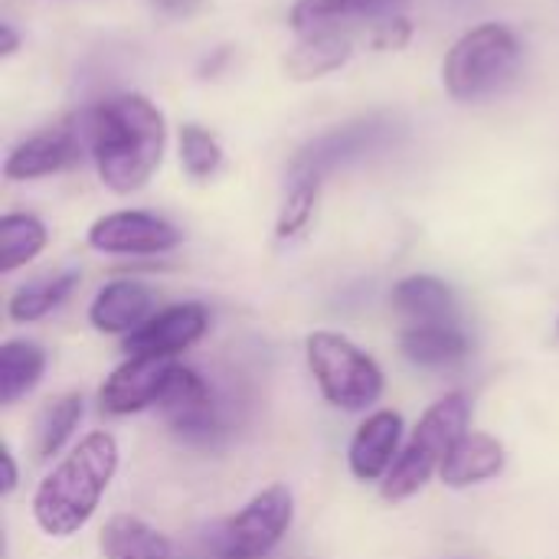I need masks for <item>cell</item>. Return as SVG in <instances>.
<instances>
[{"label":"cell","mask_w":559,"mask_h":559,"mask_svg":"<svg viewBox=\"0 0 559 559\" xmlns=\"http://www.w3.org/2000/svg\"><path fill=\"white\" fill-rule=\"evenodd\" d=\"M16 481H20V475H16L13 452L3 445V449H0V498H10V495L16 491Z\"/></svg>","instance_id":"obj_29"},{"label":"cell","mask_w":559,"mask_h":559,"mask_svg":"<svg viewBox=\"0 0 559 559\" xmlns=\"http://www.w3.org/2000/svg\"><path fill=\"white\" fill-rule=\"evenodd\" d=\"M295 524V495L288 485L262 488L219 531V559H265Z\"/></svg>","instance_id":"obj_6"},{"label":"cell","mask_w":559,"mask_h":559,"mask_svg":"<svg viewBox=\"0 0 559 559\" xmlns=\"http://www.w3.org/2000/svg\"><path fill=\"white\" fill-rule=\"evenodd\" d=\"M468 423L472 400L465 393H445L442 400H436L416 423L390 475L380 481V498L390 504L416 498L432 481V475L442 472L452 445L468 432Z\"/></svg>","instance_id":"obj_3"},{"label":"cell","mask_w":559,"mask_h":559,"mask_svg":"<svg viewBox=\"0 0 559 559\" xmlns=\"http://www.w3.org/2000/svg\"><path fill=\"white\" fill-rule=\"evenodd\" d=\"M79 128L98 180L118 197L144 190L164 160L167 121L141 92H118L95 102L79 118Z\"/></svg>","instance_id":"obj_1"},{"label":"cell","mask_w":559,"mask_h":559,"mask_svg":"<svg viewBox=\"0 0 559 559\" xmlns=\"http://www.w3.org/2000/svg\"><path fill=\"white\" fill-rule=\"evenodd\" d=\"M393 134H396V121H393V115H383V111L354 118L347 124H337V128L318 134L314 141H308L292 157L288 177H318V180H324L341 164H350V160L383 147L386 141H393Z\"/></svg>","instance_id":"obj_7"},{"label":"cell","mask_w":559,"mask_h":559,"mask_svg":"<svg viewBox=\"0 0 559 559\" xmlns=\"http://www.w3.org/2000/svg\"><path fill=\"white\" fill-rule=\"evenodd\" d=\"M46 350L36 341L10 337L0 344V406H13L29 396L46 373Z\"/></svg>","instance_id":"obj_23"},{"label":"cell","mask_w":559,"mask_h":559,"mask_svg":"<svg viewBox=\"0 0 559 559\" xmlns=\"http://www.w3.org/2000/svg\"><path fill=\"white\" fill-rule=\"evenodd\" d=\"M85 151V138L82 128L75 124H56V128H43L29 138H23L3 160V177L13 183L23 180H39V177H52L66 167H72Z\"/></svg>","instance_id":"obj_12"},{"label":"cell","mask_w":559,"mask_h":559,"mask_svg":"<svg viewBox=\"0 0 559 559\" xmlns=\"http://www.w3.org/2000/svg\"><path fill=\"white\" fill-rule=\"evenodd\" d=\"M177 151H180V167H183V174L193 177V180H210V177H216L219 167H223V160H226L219 138H216L210 128L197 124V121H190V124L180 128Z\"/></svg>","instance_id":"obj_25"},{"label":"cell","mask_w":559,"mask_h":559,"mask_svg":"<svg viewBox=\"0 0 559 559\" xmlns=\"http://www.w3.org/2000/svg\"><path fill=\"white\" fill-rule=\"evenodd\" d=\"M557 337H559V318H557Z\"/></svg>","instance_id":"obj_31"},{"label":"cell","mask_w":559,"mask_h":559,"mask_svg":"<svg viewBox=\"0 0 559 559\" xmlns=\"http://www.w3.org/2000/svg\"><path fill=\"white\" fill-rule=\"evenodd\" d=\"M400 354L423 370H445L472 354L468 334L455 321L442 324H406L400 331Z\"/></svg>","instance_id":"obj_17"},{"label":"cell","mask_w":559,"mask_h":559,"mask_svg":"<svg viewBox=\"0 0 559 559\" xmlns=\"http://www.w3.org/2000/svg\"><path fill=\"white\" fill-rule=\"evenodd\" d=\"M508 468V449L501 439L488 436V432H475L468 429L449 452L439 478L445 488L452 491H465V488H478L485 481H495L501 472Z\"/></svg>","instance_id":"obj_15"},{"label":"cell","mask_w":559,"mask_h":559,"mask_svg":"<svg viewBox=\"0 0 559 559\" xmlns=\"http://www.w3.org/2000/svg\"><path fill=\"white\" fill-rule=\"evenodd\" d=\"M390 305L406 324H442V321H455L459 314L452 285L439 275H423V272L400 278L390 292Z\"/></svg>","instance_id":"obj_18"},{"label":"cell","mask_w":559,"mask_h":559,"mask_svg":"<svg viewBox=\"0 0 559 559\" xmlns=\"http://www.w3.org/2000/svg\"><path fill=\"white\" fill-rule=\"evenodd\" d=\"M157 409L167 419V426L174 429V436H180L183 442L210 445L223 432V416L213 400V390H210L206 377H200L193 367L174 364Z\"/></svg>","instance_id":"obj_9"},{"label":"cell","mask_w":559,"mask_h":559,"mask_svg":"<svg viewBox=\"0 0 559 559\" xmlns=\"http://www.w3.org/2000/svg\"><path fill=\"white\" fill-rule=\"evenodd\" d=\"M521 39L508 23H481L462 33L442 59V85L455 102L495 95L521 66Z\"/></svg>","instance_id":"obj_5"},{"label":"cell","mask_w":559,"mask_h":559,"mask_svg":"<svg viewBox=\"0 0 559 559\" xmlns=\"http://www.w3.org/2000/svg\"><path fill=\"white\" fill-rule=\"evenodd\" d=\"M321 183L318 177H292V187L282 200V210H278V219H275V236L285 242V239H295L301 236L314 213H318V200H321Z\"/></svg>","instance_id":"obj_26"},{"label":"cell","mask_w":559,"mask_h":559,"mask_svg":"<svg viewBox=\"0 0 559 559\" xmlns=\"http://www.w3.org/2000/svg\"><path fill=\"white\" fill-rule=\"evenodd\" d=\"M177 360H160V357H128L121 367H115L102 390H98V406L108 416H134L144 409H154L167 390L170 370Z\"/></svg>","instance_id":"obj_11"},{"label":"cell","mask_w":559,"mask_h":559,"mask_svg":"<svg viewBox=\"0 0 559 559\" xmlns=\"http://www.w3.org/2000/svg\"><path fill=\"white\" fill-rule=\"evenodd\" d=\"M305 364L324 403L341 413H367L386 390L380 364L337 331H311L305 337Z\"/></svg>","instance_id":"obj_4"},{"label":"cell","mask_w":559,"mask_h":559,"mask_svg":"<svg viewBox=\"0 0 559 559\" xmlns=\"http://www.w3.org/2000/svg\"><path fill=\"white\" fill-rule=\"evenodd\" d=\"M210 331V311L200 301H180L154 311L138 331L121 337L124 357H160L174 360L177 354L197 347Z\"/></svg>","instance_id":"obj_10"},{"label":"cell","mask_w":559,"mask_h":559,"mask_svg":"<svg viewBox=\"0 0 559 559\" xmlns=\"http://www.w3.org/2000/svg\"><path fill=\"white\" fill-rule=\"evenodd\" d=\"M102 559H174L170 540L134 514H115L98 534Z\"/></svg>","instance_id":"obj_21"},{"label":"cell","mask_w":559,"mask_h":559,"mask_svg":"<svg viewBox=\"0 0 559 559\" xmlns=\"http://www.w3.org/2000/svg\"><path fill=\"white\" fill-rule=\"evenodd\" d=\"M409 36H413L409 20L400 16V13H393V16L373 23V29H370V46L380 49V52H390V49H403V46L409 43Z\"/></svg>","instance_id":"obj_27"},{"label":"cell","mask_w":559,"mask_h":559,"mask_svg":"<svg viewBox=\"0 0 559 559\" xmlns=\"http://www.w3.org/2000/svg\"><path fill=\"white\" fill-rule=\"evenodd\" d=\"M403 436H406V423L396 409H377L370 413L347 449V468L357 481L370 485V481H383L390 475V468L396 465L400 452H403Z\"/></svg>","instance_id":"obj_13"},{"label":"cell","mask_w":559,"mask_h":559,"mask_svg":"<svg viewBox=\"0 0 559 559\" xmlns=\"http://www.w3.org/2000/svg\"><path fill=\"white\" fill-rule=\"evenodd\" d=\"M151 314H154V292L138 278L105 282L88 305V324L108 337H128Z\"/></svg>","instance_id":"obj_14"},{"label":"cell","mask_w":559,"mask_h":559,"mask_svg":"<svg viewBox=\"0 0 559 559\" xmlns=\"http://www.w3.org/2000/svg\"><path fill=\"white\" fill-rule=\"evenodd\" d=\"M121 465L118 439L105 429L88 432L33 491V521L46 537L66 540L79 534L98 511Z\"/></svg>","instance_id":"obj_2"},{"label":"cell","mask_w":559,"mask_h":559,"mask_svg":"<svg viewBox=\"0 0 559 559\" xmlns=\"http://www.w3.org/2000/svg\"><path fill=\"white\" fill-rule=\"evenodd\" d=\"M85 242L105 255H164L183 242V233L157 213L118 210L98 216L88 226Z\"/></svg>","instance_id":"obj_8"},{"label":"cell","mask_w":559,"mask_h":559,"mask_svg":"<svg viewBox=\"0 0 559 559\" xmlns=\"http://www.w3.org/2000/svg\"><path fill=\"white\" fill-rule=\"evenodd\" d=\"M20 49V33L13 29V23H0V59H10Z\"/></svg>","instance_id":"obj_30"},{"label":"cell","mask_w":559,"mask_h":559,"mask_svg":"<svg viewBox=\"0 0 559 559\" xmlns=\"http://www.w3.org/2000/svg\"><path fill=\"white\" fill-rule=\"evenodd\" d=\"M82 285V272L75 269H62V272H52V275H43V278H33L26 285H20L10 301H7V318L13 324H33V321H43L46 314H52L56 308H62L72 292Z\"/></svg>","instance_id":"obj_22"},{"label":"cell","mask_w":559,"mask_h":559,"mask_svg":"<svg viewBox=\"0 0 559 559\" xmlns=\"http://www.w3.org/2000/svg\"><path fill=\"white\" fill-rule=\"evenodd\" d=\"M409 0H295L288 23L298 33L321 26H350V23H380L400 13Z\"/></svg>","instance_id":"obj_19"},{"label":"cell","mask_w":559,"mask_h":559,"mask_svg":"<svg viewBox=\"0 0 559 559\" xmlns=\"http://www.w3.org/2000/svg\"><path fill=\"white\" fill-rule=\"evenodd\" d=\"M354 56V36L347 26H321L301 33V39L285 56V72L295 82L324 79L337 69H344Z\"/></svg>","instance_id":"obj_16"},{"label":"cell","mask_w":559,"mask_h":559,"mask_svg":"<svg viewBox=\"0 0 559 559\" xmlns=\"http://www.w3.org/2000/svg\"><path fill=\"white\" fill-rule=\"evenodd\" d=\"M49 242V229L33 213H7L0 216V272L10 275L29 265Z\"/></svg>","instance_id":"obj_24"},{"label":"cell","mask_w":559,"mask_h":559,"mask_svg":"<svg viewBox=\"0 0 559 559\" xmlns=\"http://www.w3.org/2000/svg\"><path fill=\"white\" fill-rule=\"evenodd\" d=\"M85 416V400L82 393H59L43 403V409L33 419V436H29V452L36 462L56 459L75 436L79 423Z\"/></svg>","instance_id":"obj_20"},{"label":"cell","mask_w":559,"mask_h":559,"mask_svg":"<svg viewBox=\"0 0 559 559\" xmlns=\"http://www.w3.org/2000/svg\"><path fill=\"white\" fill-rule=\"evenodd\" d=\"M154 13L167 20H190L206 10V0H147Z\"/></svg>","instance_id":"obj_28"}]
</instances>
